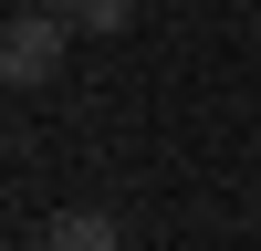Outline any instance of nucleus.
Segmentation results:
<instances>
[{
    "mask_svg": "<svg viewBox=\"0 0 261 251\" xmlns=\"http://www.w3.org/2000/svg\"><path fill=\"white\" fill-rule=\"evenodd\" d=\"M63 42H73V21H63V11H11V32H0V73L32 94V84H53Z\"/></svg>",
    "mask_w": 261,
    "mask_h": 251,
    "instance_id": "nucleus-1",
    "label": "nucleus"
},
{
    "mask_svg": "<svg viewBox=\"0 0 261 251\" xmlns=\"http://www.w3.org/2000/svg\"><path fill=\"white\" fill-rule=\"evenodd\" d=\"M42 251H125V230L105 220V209H63V220L42 230Z\"/></svg>",
    "mask_w": 261,
    "mask_h": 251,
    "instance_id": "nucleus-2",
    "label": "nucleus"
},
{
    "mask_svg": "<svg viewBox=\"0 0 261 251\" xmlns=\"http://www.w3.org/2000/svg\"><path fill=\"white\" fill-rule=\"evenodd\" d=\"M136 11H146V0H63V21H73V32H125Z\"/></svg>",
    "mask_w": 261,
    "mask_h": 251,
    "instance_id": "nucleus-3",
    "label": "nucleus"
}]
</instances>
